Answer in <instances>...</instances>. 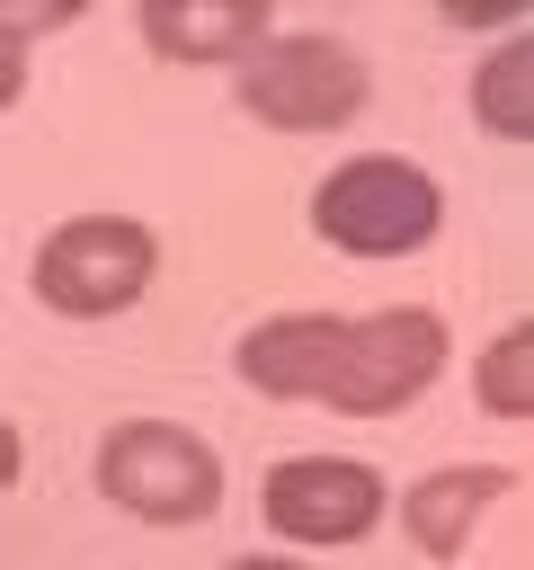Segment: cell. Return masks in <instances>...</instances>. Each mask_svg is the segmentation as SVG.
<instances>
[{
  "instance_id": "obj_1",
  "label": "cell",
  "mask_w": 534,
  "mask_h": 570,
  "mask_svg": "<svg viewBox=\"0 0 534 570\" xmlns=\"http://www.w3.org/2000/svg\"><path fill=\"white\" fill-rule=\"evenodd\" d=\"M231 107L267 134H347L374 107V62L329 27H267L231 62Z\"/></svg>"
},
{
  "instance_id": "obj_8",
  "label": "cell",
  "mask_w": 534,
  "mask_h": 570,
  "mask_svg": "<svg viewBox=\"0 0 534 570\" xmlns=\"http://www.w3.org/2000/svg\"><path fill=\"white\" fill-rule=\"evenodd\" d=\"M498 499H516L507 463H436L409 490H392V517H400V534H409L418 561H463Z\"/></svg>"
},
{
  "instance_id": "obj_6",
  "label": "cell",
  "mask_w": 534,
  "mask_h": 570,
  "mask_svg": "<svg viewBox=\"0 0 534 570\" xmlns=\"http://www.w3.org/2000/svg\"><path fill=\"white\" fill-rule=\"evenodd\" d=\"M258 517L285 552H347L392 517V481L365 454H285L258 481Z\"/></svg>"
},
{
  "instance_id": "obj_9",
  "label": "cell",
  "mask_w": 534,
  "mask_h": 570,
  "mask_svg": "<svg viewBox=\"0 0 534 570\" xmlns=\"http://www.w3.org/2000/svg\"><path fill=\"white\" fill-rule=\"evenodd\" d=\"M267 27H276L267 0H142L134 9V36L169 71H231Z\"/></svg>"
},
{
  "instance_id": "obj_5",
  "label": "cell",
  "mask_w": 534,
  "mask_h": 570,
  "mask_svg": "<svg viewBox=\"0 0 534 570\" xmlns=\"http://www.w3.org/2000/svg\"><path fill=\"white\" fill-rule=\"evenodd\" d=\"M445 365H454V330H445L436 303L347 312V321H338V356H329L320 410H338V419H400L409 401L436 392Z\"/></svg>"
},
{
  "instance_id": "obj_3",
  "label": "cell",
  "mask_w": 534,
  "mask_h": 570,
  "mask_svg": "<svg viewBox=\"0 0 534 570\" xmlns=\"http://www.w3.org/2000/svg\"><path fill=\"white\" fill-rule=\"evenodd\" d=\"M89 481H98V499L116 517L160 525V534L205 525L222 508V490H231L214 436H196L187 419H116L98 436V454H89Z\"/></svg>"
},
{
  "instance_id": "obj_14",
  "label": "cell",
  "mask_w": 534,
  "mask_h": 570,
  "mask_svg": "<svg viewBox=\"0 0 534 570\" xmlns=\"http://www.w3.org/2000/svg\"><path fill=\"white\" fill-rule=\"evenodd\" d=\"M222 570H312V561H303V552H231Z\"/></svg>"
},
{
  "instance_id": "obj_2",
  "label": "cell",
  "mask_w": 534,
  "mask_h": 570,
  "mask_svg": "<svg viewBox=\"0 0 534 570\" xmlns=\"http://www.w3.org/2000/svg\"><path fill=\"white\" fill-rule=\"evenodd\" d=\"M312 240L338 249V258H418L436 249L445 232V178L427 160H400V151H347L338 169L312 178V205H303Z\"/></svg>"
},
{
  "instance_id": "obj_10",
  "label": "cell",
  "mask_w": 534,
  "mask_h": 570,
  "mask_svg": "<svg viewBox=\"0 0 534 570\" xmlns=\"http://www.w3.org/2000/svg\"><path fill=\"white\" fill-rule=\"evenodd\" d=\"M472 125L498 134V142H534V45H525V27H507L472 62Z\"/></svg>"
},
{
  "instance_id": "obj_4",
  "label": "cell",
  "mask_w": 534,
  "mask_h": 570,
  "mask_svg": "<svg viewBox=\"0 0 534 570\" xmlns=\"http://www.w3.org/2000/svg\"><path fill=\"white\" fill-rule=\"evenodd\" d=\"M151 276H160V232L142 214H62L27 258V294L53 321H116L151 294Z\"/></svg>"
},
{
  "instance_id": "obj_13",
  "label": "cell",
  "mask_w": 534,
  "mask_h": 570,
  "mask_svg": "<svg viewBox=\"0 0 534 570\" xmlns=\"http://www.w3.org/2000/svg\"><path fill=\"white\" fill-rule=\"evenodd\" d=\"M18 472H27V436H18V419H0V499L18 490Z\"/></svg>"
},
{
  "instance_id": "obj_12",
  "label": "cell",
  "mask_w": 534,
  "mask_h": 570,
  "mask_svg": "<svg viewBox=\"0 0 534 570\" xmlns=\"http://www.w3.org/2000/svg\"><path fill=\"white\" fill-rule=\"evenodd\" d=\"M27 80H36V53H18V45L0 36V116H9L18 98H27Z\"/></svg>"
},
{
  "instance_id": "obj_11",
  "label": "cell",
  "mask_w": 534,
  "mask_h": 570,
  "mask_svg": "<svg viewBox=\"0 0 534 570\" xmlns=\"http://www.w3.org/2000/svg\"><path fill=\"white\" fill-rule=\"evenodd\" d=\"M472 401H481L490 419H507V428L534 419V330H525V321H507V330L472 356Z\"/></svg>"
},
{
  "instance_id": "obj_7",
  "label": "cell",
  "mask_w": 534,
  "mask_h": 570,
  "mask_svg": "<svg viewBox=\"0 0 534 570\" xmlns=\"http://www.w3.org/2000/svg\"><path fill=\"white\" fill-rule=\"evenodd\" d=\"M338 321L347 312H267V321H249L240 338H231V374H240V392H258V401H303V410H320V392H329V356H338Z\"/></svg>"
}]
</instances>
